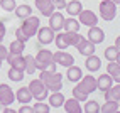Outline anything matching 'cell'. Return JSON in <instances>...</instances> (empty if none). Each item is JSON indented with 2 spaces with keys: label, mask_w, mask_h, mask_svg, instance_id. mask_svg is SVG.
Here are the masks:
<instances>
[{
  "label": "cell",
  "mask_w": 120,
  "mask_h": 113,
  "mask_svg": "<svg viewBox=\"0 0 120 113\" xmlns=\"http://www.w3.org/2000/svg\"><path fill=\"white\" fill-rule=\"evenodd\" d=\"M98 88H97V78L95 76H83L81 79L78 81V84L73 88V96L79 101V103H83L88 100V95L93 93V91H97Z\"/></svg>",
  "instance_id": "1"
},
{
  "label": "cell",
  "mask_w": 120,
  "mask_h": 113,
  "mask_svg": "<svg viewBox=\"0 0 120 113\" xmlns=\"http://www.w3.org/2000/svg\"><path fill=\"white\" fill-rule=\"evenodd\" d=\"M39 79L44 83V86L49 91H61L63 90V76L56 71H41Z\"/></svg>",
  "instance_id": "2"
},
{
  "label": "cell",
  "mask_w": 120,
  "mask_h": 113,
  "mask_svg": "<svg viewBox=\"0 0 120 113\" xmlns=\"http://www.w3.org/2000/svg\"><path fill=\"white\" fill-rule=\"evenodd\" d=\"M36 66L39 71H56L58 64L54 62L52 52L49 49H39V52L36 54Z\"/></svg>",
  "instance_id": "3"
},
{
  "label": "cell",
  "mask_w": 120,
  "mask_h": 113,
  "mask_svg": "<svg viewBox=\"0 0 120 113\" xmlns=\"http://www.w3.org/2000/svg\"><path fill=\"white\" fill-rule=\"evenodd\" d=\"M39 27H41V20H39V17H32V15H29V17L24 19V22L20 24V30L26 34L27 39L34 37L37 34Z\"/></svg>",
  "instance_id": "4"
},
{
  "label": "cell",
  "mask_w": 120,
  "mask_h": 113,
  "mask_svg": "<svg viewBox=\"0 0 120 113\" xmlns=\"http://www.w3.org/2000/svg\"><path fill=\"white\" fill-rule=\"evenodd\" d=\"M29 90H30V93H32V98H36L37 101H44L47 98V93H49V90L44 86V83L39 78L32 79V81L29 83Z\"/></svg>",
  "instance_id": "5"
},
{
  "label": "cell",
  "mask_w": 120,
  "mask_h": 113,
  "mask_svg": "<svg viewBox=\"0 0 120 113\" xmlns=\"http://www.w3.org/2000/svg\"><path fill=\"white\" fill-rule=\"evenodd\" d=\"M100 15L105 22H110L115 19L117 15V4H113L112 0H101L100 2Z\"/></svg>",
  "instance_id": "6"
},
{
  "label": "cell",
  "mask_w": 120,
  "mask_h": 113,
  "mask_svg": "<svg viewBox=\"0 0 120 113\" xmlns=\"http://www.w3.org/2000/svg\"><path fill=\"white\" fill-rule=\"evenodd\" d=\"M37 41L39 44H42V46H49L51 42H54V36H56V32L47 26V27H39L37 30Z\"/></svg>",
  "instance_id": "7"
},
{
  "label": "cell",
  "mask_w": 120,
  "mask_h": 113,
  "mask_svg": "<svg viewBox=\"0 0 120 113\" xmlns=\"http://www.w3.org/2000/svg\"><path fill=\"white\" fill-rule=\"evenodd\" d=\"M15 101V93L9 84H0V105L10 106Z\"/></svg>",
  "instance_id": "8"
},
{
  "label": "cell",
  "mask_w": 120,
  "mask_h": 113,
  "mask_svg": "<svg viewBox=\"0 0 120 113\" xmlns=\"http://www.w3.org/2000/svg\"><path fill=\"white\" fill-rule=\"evenodd\" d=\"M52 58H54V62L59 64V66H64V68H69L75 64V58L71 56L69 52L66 51H58V52H52Z\"/></svg>",
  "instance_id": "9"
},
{
  "label": "cell",
  "mask_w": 120,
  "mask_h": 113,
  "mask_svg": "<svg viewBox=\"0 0 120 113\" xmlns=\"http://www.w3.org/2000/svg\"><path fill=\"white\" fill-rule=\"evenodd\" d=\"M78 20H79V24H83L86 27H93L98 24V17L93 10H81L78 15Z\"/></svg>",
  "instance_id": "10"
},
{
  "label": "cell",
  "mask_w": 120,
  "mask_h": 113,
  "mask_svg": "<svg viewBox=\"0 0 120 113\" xmlns=\"http://www.w3.org/2000/svg\"><path fill=\"white\" fill-rule=\"evenodd\" d=\"M36 9L41 12L44 17H49V15L54 12V0H36Z\"/></svg>",
  "instance_id": "11"
},
{
  "label": "cell",
  "mask_w": 120,
  "mask_h": 113,
  "mask_svg": "<svg viewBox=\"0 0 120 113\" xmlns=\"http://www.w3.org/2000/svg\"><path fill=\"white\" fill-rule=\"evenodd\" d=\"M49 27L54 30V32H61V29L64 27V17H63L61 12H52L49 15Z\"/></svg>",
  "instance_id": "12"
},
{
  "label": "cell",
  "mask_w": 120,
  "mask_h": 113,
  "mask_svg": "<svg viewBox=\"0 0 120 113\" xmlns=\"http://www.w3.org/2000/svg\"><path fill=\"white\" fill-rule=\"evenodd\" d=\"M88 41H91L95 46H97V44H101L103 41H105V32H103L98 26L90 27V30H88Z\"/></svg>",
  "instance_id": "13"
},
{
  "label": "cell",
  "mask_w": 120,
  "mask_h": 113,
  "mask_svg": "<svg viewBox=\"0 0 120 113\" xmlns=\"http://www.w3.org/2000/svg\"><path fill=\"white\" fill-rule=\"evenodd\" d=\"M76 49H78V52L81 56H85V58H86V56L95 54V51H97V49H95V44L91 41H88V39H85V37L81 39V42L76 46Z\"/></svg>",
  "instance_id": "14"
},
{
  "label": "cell",
  "mask_w": 120,
  "mask_h": 113,
  "mask_svg": "<svg viewBox=\"0 0 120 113\" xmlns=\"http://www.w3.org/2000/svg\"><path fill=\"white\" fill-rule=\"evenodd\" d=\"M7 62H9L12 68L26 69V58H24L22 54H12V52H9V56H7Z\"/></svg>",
  "instance_id": "15"
},
{
  "label": "cell",
  "mask_w": 120,
  "mask_h": 113,
  "mask_svg": "<svg viewBox=\"0 0 120 113\" xmlns=\"http://www.w3.org/2000/svg\"><path fill=\"white\" fill-rule=\"evenodd\" d=\"M85 68L88 69V73H97V71L101 68V59H100V58H97L95 54H91V56H86Z\"/></svg>",
  "instance_id": "16"
},
{
  "label": "cell",
  "mask_w": 120,
  "mask_h": 113,
  "mask_svg": "<svg viewBox=\"0 0 120 113\" xmlns=\"http://www.w3.org/2000/svg\"><path fill=\"white\" fill-rule=\"evenodd\" d=\"M15 100H17L19 103H22V105L30 103V100H32V93H30L29 86H22V88H19V90L15 91Z\"/></svg>",
  "instance_id": "17"
},
{
  "label": "cell",
  "mask_w": 120,
  "mask_h": 113,
  "mask_svg": "<svg viewBox=\"0 0 120 113\" xmlns=\"http://www.w3.org/2000/svg\"><path fill=\"white\" fill-rule=\"evenodd\" d=\"M112 84H113V78H112L108 73H105V74H101V76L97 78V88H98V90H101L103 93H105Z\"/></svg>",
  "instance_id": "18"
},
{
  "label": "cell",
  "mask_w": 120,
  "mask_h": 113,
  "mask_svg": "<svg viewBox=\"0 0 120 113\" xmlns=\"http://www.w3.org/2000/svg\"><path fill=\"white\" fill-rule=\"evenodd\" d=\"M64 101H66V98L61 91H52L49 95V106H52V108H61L64 105Z\"/></svg>",
  "instance_id": "19"
},
{
  "label": "cell",
  "mask_w": 120,
  "mask_h": 113,
  "mask_svg": "<svg viewBox=\"0 0 120 113\" xmlns=\"http://www.w3.org/2000/svg\"><path fill=\"white\" fill-rule=\"evenodd\" d=\"M64 111H68V113H81L83 111V108H81V105H79V101L75 98H69V100H66L64 101Z\"/></svg>",
  "instance_id": "20"
},
{
  "label": "cell",
  "mask_w": 120,
  "mask_h": 113,
  "mask_svg": "<svg viewBox=\"0 0 120 113\" xmlns=\"http://www.w3.org/2000/svg\"><path fill=\"white\" fill-rule=\"evenodd\" d=\"M54 42H56V47L61 51H64L66 47H69V37H68V32H58L54 36Z\"/></svg>",
  "instance_id": "21"
},
{
  "label": "cell",
  "mask_w": 120,
  "mask_h": 113,
  "mask_svg": "<svg viewBox=\"0 0 120 113\" xmlns=\"http://www.w3.org/2000/svg\"><path fill=\"white\" fill-rule=\"evenodd\" d=\"M66 76H68V79L71 83H78L79 79L83 78V71H81V68H78V66H69L68 68V71H66Z\"/></svg>",
  "instance_id": "22"
},
{
  "label": "cell",
  "mask_w": 120,
  "mask_h": 113,
  "mask_svg": "<svg viewBox=\"0 0 120 113\" xmlns=\"http://www.w3.org/2000/svg\"><path fill=\"white\" fill-rule=\"evenodd\" d=\"M105 101H120V83L115 86L112 84L105 91Z\"/></svg>",
  "instance_id": "23"
},
{
  "label": "cell",
  "mask_w": 120,
  "mask_h": 113,
  "mask_svg": "<svg viewBox=\"0 0 120 113\" xmlns=\"http://www.w3.org/2000/svg\"><path fill=\"white\" fill-rule=\"evenodd\" d=\"M81 10H83V5H81L79 0H71V2L66 4V12L71 15V17H78Z\"/></svg>",
  "instance_id": "24"
},
{
  "label": "cell",
  "mask_w": 120,
  "mask_h": 113,
  "mask_svg": "<svg viewBox=\"0 0 120 113\" xmlns=\"http://www.w3.org/2000/svg\"><path fill=\"white\" fill-rule=\"evenodd\" d=\"M79 20L76 17H69V19H64V32H78L79 30Z\"/></svg>",
  "instance_id": "25"
},
{
  "label": "cell",
  "mask_w": 120,
  "mask_h": 113,
  "mask_svg": "<svg viewBox=\"0 0 120 113\" xmlns=\"http://www.w3.org/2000/svg\"><path fill=\"white\" fill-rule=\"evenodd\" d=\"M107 73L115 79V83H120V64H117L115 61H110L107 66Z\"/></svg>",
  "instance_id": "26"
},
{
  "label": "cell",
  "mask_w": 120,
  "mask_h": 113,
  "mask_svg": "<svg viewBox=\"0 0 120 113\" xmlns=\"http://www.w3.org/2000/svg\"><path fill=\"white\" fill-rule=\"evenodd\" d=\"M24 69H19V68H12L10 66V69H9V73H7V76H9V79L10 81H15V83H19V81H22L24 79Z\"/></svg>",
  "instance_id": "27"
},
{
  "label": "cell",
  "mask_w": 120,
  "mask_h": 113,
  "mask_svg": "<svg viewBox=\"0 0 120 113\" xmlns=\"http://www.w3.org/2000/svg\"><path fill=\"white\" fill-rule=\"evenodd\" d=\"M24 49H26V42H24V41H19V39L12 41L10 46H9V52H12V54H22Z\"/></svg>",
  "instance_id": "28"
},
{
  "label": "cell",
  "mask_w": 120,
  "mask_h": 113,
  "mask_svg": "<svg viewBox=\"0 0 120 113\" xmlns=\"http://www.w3.org/2000/svg\"><path fill=\"white\" fill-rule=\"evenodd\" d=\"M15 15H17L19 19H26L29 17V15H32V9H30V5H19V7H15Z\"/></svg>",
  "instance_id": "29"
},
{
  "label": "cell",
  "mask_w": 120,
  "mask_h": 113,
  "mask_svg": "<svg viewBox=\"0 0 120 113\" xmlns=\"http://www.w3.org/2000/svg\"><path fill=\"white\" fill-rule=\"evenodd\" d=\"M26 58V71L27 74H34V71L37 69V66H36V58L34 56H24Z\"/></svg>",
  "instance_id": "30"
},
{
  "label": "cell",
  "mask_w": 120,
  "mask_h": 113,
  "mask_svg": "<svg viewBox=\"0 0 120 113\" xmlns=\"http://www.w3.org/2000/svg\"><path fill=\"white\" fill-rule=\"evenodd\" d=\"M118 51H120V49H118L117 46H110V47H107V49H105L103 56H105V59H107V61H115Z\"/></svg>",
  "instance_id": "31"
},
{
  "label": "cell",
  "mask_w": 120,
  "mask_h": 113,
  "mask_svg": "<svg viewBox=\"0 0 120 113\" xmlns=\"http://www.w3.org/2000/svg\"><path fill=\"white\" fill-rule=\"evenodd\" d=\"M83 111H85V113H98V111H100V105H98V101L90 100L88 103H85Z\"/></svg>",
  "instance_id": "32"
},
{
  "label": "cell",
  "mask_w": 120,
  "mask_h": 113,
  "mask_svg": "<svg viewBox=\"0 0 120 113\" xmlns=\"http://www.w3.org/2000/svg\"><path fill=\"white\" fill-rule=\"evenodd\" d=\"M100 111H103V113H115V111H118V101H107L100 108Z\"/></svg>",
  "instance_id": "33"
},
{
  "label": "cell",
  "mask_w": 120,
  "mask_h": 113,
  "mask_svg": "<svg viewBox=\"0 0 120 113\" xmlns=\"http://www.w3.org/2000/svg\"><path fill=\"white\" fill-rule=\"evenodd\" d=\"M15 7H17L15 0H0V9L5 12H14Z\"/></svg>",
  "instance_id": "34"
},
{
  "label": "cell",
  "mask_w": 120,
  "mask_h": 113,
  "mask_svg": "<svg viewBox=\"0 0 120 113\" xmlns=\"http://www.w3.org/2000/svg\"><path fill=\"white\" fill-rule=\"evenodd\" d=\"M32 110H34V113H49L51 106L46 105V103H42V101H39V103H36L32 106Z\"/></svg>",
  "instance_id": "35"
},
{
  "label": "cell",
  "mask_w": 120,
  "mask_h": 113,
  "mask_svg": "<svg viewBox=\"0 0 120 113\" xmlns=\"http://www.w3.org/2000/svg\"><path fill=\"white\" fill-rule=\"evenodd\" d=\"M7 56H9V49H7V47L0 42V61H5Z\"/></svg>",
  "instance_id": "36"
},
{
  "label": "cell",
  "mask_w": 120,
  "mask_h": 113,
  "mask_svg": "<svg viewBox=\"0 0 120 113\" xmlns=\"http://www.w3.org/2000/svg\"><path fill=\"white\" fill-rule=\"evenodd\" d=\"M15 39H19V41H24V42H27V41H29V39L26 37V34H24V32L20 30V27L15 30Z\"/></svg>",
  "instance_id": "37"
},
{
  "label": "cell",
  "mask_w": 120,
  "mask_h": 113,
  "mask_svg": "<svg viewBox=\"0 0 120 113\" xmlns=\"http://www.w3.org/2000/svg\"><path fill=\"white\" fill-rule=\"evenodd\" d=\"M5 34H7V27H5V24H4V20H0V42L4 41V37H5Z\"/></svg>",
  "instance_id": "38"
},
{
  "label": "cell",
  "mask_w": 120,
  "mask_h": 113,
  "mask_svg": "<svg viewBox=\"0 0 120 113\" xmlns=\"http://www.w3.org/2000/svg\"><path fill=\"white\" fill-rule=\"evenodd\" d=\"M66 4L68 2H64V0H54V7H56V9H59V10L66 9Z\"/></svg>",
  "instance_id": "39"
},
{
  "label": "cell",
  "mask_w": 120,
  "mask_h": 113,
  "mask_svg": "<svg viewBox=\"0 0 120 113\" xmlns=\"http://www.w3.org/2000/svg\"><path fill=\"white\" fill-rule=\"evenodd\" d=\"M20 113H34V110H32V106H27V105H22L20 106V110H19Z\"/></svg>",
  "instance_id": "40"
},
{
  "label": "cell",
  "mask_w": 120,
  "mask_h": 113,
  "mask_svg": "<svg viewBox=\"0 0 120 113\" xmlns=\"http://www.w3.org/2000/svg\"><path fill=\"white\" fill-rule=\"evenodd\" d=\"M4 113H14V110L9 108V106H5V108H4Z\"/></svg>",
  "instance_id": "41"
},
{
  "label": "cell",
  "mask_w": 120,
  "mask_h": 113,
  "mask_svg": "<svg viewBox=\"0 0 120 113\" xmlns=\"http://www.w3.org/2000/svg\"><path fill=\"white\" fill-rule=\"evenodd\" d=\"M115 46H117V47H118V49H120V36H118V37L115 39Z\"/></svg>",
  "instance_id": "42"
},
{
  "label": "cell",
  "mask_w": 120,
  "mask_h": 113,
  "mask_svg": "<svg viewBox=\"0 0 120 113\" xmlns=\"http://www.w3.org/2000/svg\"><path fill=\"white\" fill-rule=\"evenodd\" d=\"M115 62H117V64H120V51H118V54H117V58H115Z\"/></svg>",
  "instance_id": "43"
},
{
  "label": "cell",
  "mask_w": 120,
  "mask_h": 113,
  "mask_svg": "<svg viewBox=\"0 0 120 113\" xmlns=\"http://www.w3.org/2000/svg\"><path fill=\"white\" fill-rule=\"evenodd\" d=\"M113 4H117V5H120V0H112Z\"/></svg>",
  "instance_id": "44"
},
{
  "label": "cell",
  "mask_w": 120,
  "mask_h": 113,
  "mask_svg": "<svg viewBox=\"0 0 120 113\" xmlns=\"http://www.w3.org/2000/svg\"><path fill=\"white\" fill-rule=\"evenodd\" d=\"M118 110H120V101H118Z\"/></svg>",
  "instance_id": "45"
},
{
  "label": "cell",
  "mask_w": 120,
  "mask_h": 113,
  "mask_svg": "<svg viewBox=\"0 0 120 113\" xmlns=\"http://www.w3.org/2000/svg\"><path fill=\"white\" fill-rule=\"evenodd\" d=\"M0 66H2V61H0Z\"/></svg>",
  "instance_id": "46"
},
{
  "label": "cell",
  "mask_w": 120,
  "mask_h": 113,
  "mask_svg": "<svg viewBox=\"0 0 120 113\" xmlns=\"http://www.w3.org/2000/svg\"><path fill=\"white\" fill-rule=\"evenodd\" d=\"M0 110H2V108H0Z\"/></svg>",
  "instance_id": "47"
}]
</instances>
